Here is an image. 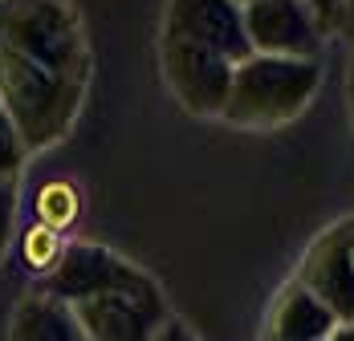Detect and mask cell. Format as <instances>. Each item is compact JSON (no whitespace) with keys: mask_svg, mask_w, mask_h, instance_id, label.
Segmentation results:
<instances>
[{"mask_svg":"<svg viewBox=\"0 0 354 341\" xmlns=\"http://www.w3.org/2000/svg\"><path fill=\"white\" fill-rule=\"evenodd\" d=\"M90 86V45L70 0H0V106L25 150L73 130Z\"/></svg>","mask_w":354,"mask_h":341,"instance_id":"obj_1","label":"cell"},{"mask_svg":"<svg viewBox=\"0 0 354 341\" xmlns=\"http://www.w3.org/2000/svg\"><path fill=\"white\" fill-rule=\"evenodd\" d=\"M318 86H322L318 61L248 53L245 61L232 69L220 118L241 126V130H281L297 114H306Z\"/></svg>","mask_w":354,"mask_h":341,"instance_id":"obj_2","label":"cell"},{"mask_svg":"<svg viewBox=\"0 0 354 341\" xmlns=\"http://www.w3.org/2000/svg\"><path fill=\"white\" fill-rule=\"evenodd\" d=\"M70 309L82 341H155V333L171 321L167 297L142 269H131L106 293L86 297Z\"/></svg>","mask_w":354,"mask_h":341,"instance_id":"obj_3","label":"cell"},{"mask_svg":"<svg viewBox=\"0 0 354 341\" xmlns=\"http://www.w3.org/2000/svg\"><path fill=\"white\" fill-rule=\"evenodd\" d=\"M159 66H163V81L171 86L183 110H192L200 118H220L232 69H236L232 61H224L220 53L200 49L183 37L163 33L159 37Z\"/></svg>","mask_w":354,"mask_h":341,"instance_id":"obj_4","label":"cell"},{"mask_svg":"<svg viewBox=\"0 0 354 341\" xmlns=\"http://www.w3.org/2000/svg\"><path fill=\"white\" fill-rule=\"evenodd\" d=\"M248 49L261 57H293V61H318L326 33L314 21L306 0H248L241 4Z\"/></svg>","mask_w":354,"mask_h":341,"instance_id":"obj_5","label":"cell"},{"mask_svg":"<svg viewBox=\"0 0 354 341\" xmlns=\"http://www.w3.org/2000/svg\"><path fill=\"white\" fill-rule=\"evenodd\" d=\"M163 33L183 37V41H192L200 49H212L232 66H241L252 53L236 0H167Z\"/></svg>","mask_w":354,"mask_h":341,"instance_id":"obj_6","label":"cell"},{"mask_svg":"<svg viewBox=\"0 0 354 341\" xmlns=\"http://www.w3.org/2000/svg\"><path fill=\"white\" fill-rule=\"evenodd\" d=\"M297 280L334 313V321H354V260L346 244V220L322 232L301 256Z\"/></svg>","mask_w":354,"mask_h":341,"instance_id":"obj_7","label":"cell"},{"mask_svg":"<svg viewBox=\"0 0 354 341\" xmlns=\"http://www.w3.org/2000/svg\"><path fill=\"white\" fill-rule=\"evenodd\" d=\"M131 269H135L131 260H122L118 252H110L102 244L70 240V248H66L57 273L41 284V293L53 297V301H62V305H77V301H86V297L106 293L110 284H118Z\"/></svg>","mask_w":354,"mask_h":341,"instance_id":"obj_8","label":"cell"},{"mask_svg":"<svg viewBox=\"0 0 354 341\" xmlns=\"http://www.w3.org/2000/svg\"><path fill=\"white\" fill-rule=\"evenodd\" d=\"M334 313L293 276L281 293L273 297L265 317V338L261 341H326L334 333Z\"/></svg>","mask_w":354,"mask_h":341,"instance_id":"obj_9","label":"cell"},{"mask_svg":"<svg viewBox=\"0 0 354 341\" xmlns=\"http://www.w3.org/2000/svg\"><path fill=\"white\" fill-rule=\"evenodd\" d=\"M8 341H82V329L73 321L70 305H62L37 289V293H25L12 309Z\"/></svg>","mask_w":354,"mask_h":341,"instance_id":"obj_10","label":"cell"},{"mask_svg":"<svg viewBox=\"0 0 354 341\" xmlns=\"http://www.w3.org/2000/svg\"><path fill=\"white\" fill-rule=\"evenodd\" d=\"M86 215V191L70 175H49L33 187V224H45L62 236H70Z\"/></svg>","mask_w":354,"mask_h":341,"instance_id":"obj_11","label":"cell"},{"mask_svg":"<svg viewBox=\"0 0 354 341\" xmlns=\"http://www.w3.org/2000/svg\"><path fill=\"white\" fill-rule=\"evenodd\" d=\"M12 240H17V264L29 276H37L41 284L57 273V264H62V256H66V248H70V236H62V232H53V228H45V224H33V220H29Z\"/></svg>","mask_w":354,"mask_h":341,"instance_id":"obj_12","label":"cell"},{"mask_svg":"<svg viewBox=\"0 0 354 341\" xmlns=\"http://www.w3.org/2000/svg\"><path fill=\"white\" fill-rule=\"evenodd\" d=\"M25 142L17 135V126L8 122V114H4V106H0V179H17L21 167H25Z\"/></svg>","mask_w":354,"mask_h":341,"instance_id":"obj_13","label":"cell"},{"mask_svg":"<svg viewBox=\"0 0 354 341\" xmlns=\"http://www.w3.org/2000/svg\"><path fill=\"white\" fill-rule=\"evenodd\" d=\"M17 179H0V260L8 256L17 236Z\"/></svg>","mask_w":354,"mask_h":341,"instance_id":"obj_14","label":"cell"},{"mask_svg":"<svg viewBox=\"0 0 354 341\" xmlns=\"http://www.w3.org/2000/svg\"><path fill=\"white\" fill-rule=\"evenodd\" d=\"M306 4H310L314 21L322 25V33L326 37L334 33V25H338V4H342V0H306Z\"/></svg>","mask_w":354,"mask_h":341,"instance_id":"obj_15","label":"cell"},{"mask_svg":"<svg viewBox=\"0 0 354 341\" xmlns=\"http://www.w3.org/2000/svg\"><path fill=\"white\" fill-rule=\"evenodd\" d=\"M334 33L346 37L354 45V0H342V4H338V25H334Z\"/></svg>","mask_w":354,"mask_h":341,"instance_id":"obj_16","label":"cell"},{"mask_svg":"<svg viewBox=\"0 0 354 341\" xmlns=\"http://www.w3.org/2000/svg\"><path fill=\"white\" fill-rule=\"evenodd\" d=\"M155 341H196V333H192L183 321H176V317H171V321H167V325L155 333Z\"/></svg>","mask_w":354,"mask_h":341,"instance_id":"obj_17","label":"cell"},{"mask_svg":"<svg viewBox=\"0 0 354 341\" xmlns=\"http://www.w3.org/2000/svg\"><path fill=\"white\" fill-rule=\"evenodd\" d=\"M346 106H351V122H354V49L351 61H346Z\"/></svg>","mask_w":354,"mask_h":341,"instance_id":"obj_18","label":"cell"},{"mask_svg":"<svg viewBox=\"0 0 354 341\" xmlns=\"http://www.w3.org/2000/svg\"><path fill=\"white\" fill-rule=\"evenodd\" d=\"M326 341H354V321H338L334 333H330Z\"/></svg>","mask_w":354,"mask_h":341,"instance_id":"obj_19","label":"cell"},{"mask_svg":"<svg viewBox=\"0 0 354 341\" xmlns=\"http://www.w3.org/2000/svg\"><path fill=\"white\" fill-rule=\"evenodd\" d=\"M346 244H351V260H354V220H346Z\"/></svg>","mask_w":354,"mask_h":341,"instance_id":"obj_20","label":"cell"},{"mask_svg":"<svg viewBox=\"0 0 354 341\" xmlns=\"http://www.w3.org/2000/svg\"><path fill=\"white\" fill-rule=\"evenodd\" d=\"M236 4H248V0H236Z\"/></svg>","mask_w":354,"mask_h":341,"instance_id":"obj_21","label":"cell"}]
</instances>
